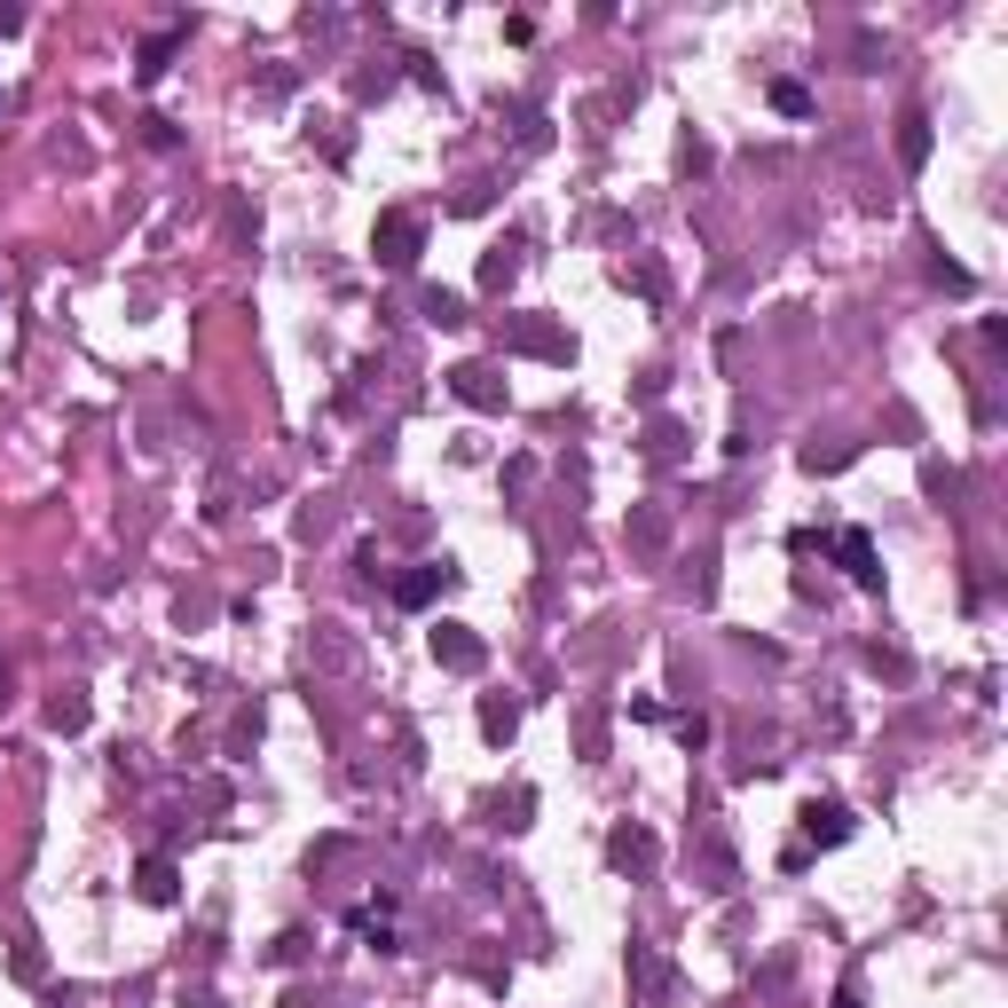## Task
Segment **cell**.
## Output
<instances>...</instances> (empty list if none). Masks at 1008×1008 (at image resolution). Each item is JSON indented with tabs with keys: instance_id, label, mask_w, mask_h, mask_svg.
<instances>
[{
	"instance_id": "6da1fadb",
	"label": "cell",
	"mask_w": 1008,
	"mask_h": 1008,
	"mask_svg": "<svg viewBox=\"0 0 1008 1008\" xmlns=\"http://www.w3.org/2000/svg\"><path fill=\"white\" fill-rule=\"evenodd\" d=\"M379 260H386V268H410V260H418V221H410V213H386V221H379Z\"/></svg>"
},
{
	"instance_id": "7a4b0ae2",
	"label": "cell",
	"mask_w": 1008,
	"mask_h": 1008,
	"mask_svg": "<svg viewBox=\"0 0 1008 1008\" xmlns=\"http://www.w3.org/2000/svg\"><path fill=\"white\" fill-rule=\"evenodd\" d=\"M433 654H442L450 669H481V638L457 630V623H442V630H433Z\"/></svg>"
},
{
	"instance_id": "3957f363",
	"label": "cell",
	"mask_w": 1008,
	"mask_h": 1008,
	"mask_svg": "<svg viewBox=\"0 0 1008 1008\" xmlns=\"http://www.w3.org/2000/svg\"><path fill=\"white\" fill-rule=\"evenodd\" d=\"M835 552H844V567H851L859 583H883V567H875V544H866L859 528H844V536H835Z\"/></svg>"
},
{
	"instance_id": "277c9868",
	"label": "cell",
	"mask_w": 1008,
	"mask_h": 1008,
	"mask_svg": "<svg viewBox=\"0 0 1008 1008\" xmlns=\"http://www.w3.org/2000/svg\"><path fill=\"white\" fill-rule=\"evenodd\" d=\"M803 820H812V835H820V844H844V835H851V812H844V803H812Z\"/></svg>"
},
{
	"instance_id": "5b68a950",
	"label": "cell",
	"mask_w": 1008,
	"mask_h": 1008,
	"mask_svg": "<svg viewBox=\"0 0 1008 1008\" xmlns=\"http://www.w3.org/2000/svg\"><path fill=\"white\" fill-rule=\"evenodd\" d=\"M457 394L489 410V402H496V371H489V362H465V371H457Z\"/></svg>"
},
{
	"instance_id": "8992f818",
	"label": "cell",
	"mask_w": 1008,
	"mask_h": 1008,
	"mask_svg": "<svg viewBox=\"0 0 1008 1008\" xmlns=\"http://www.w3.org/2000/svg\"><path fill=\"white\" fill-rule=\"evenodd\" d=\"M442 576H450V567H418V576H402V583H394V599H402V607H426Z\"/></svg>"
},
{
	"instance_id": "52a82bcc",
	"label": "cell",
	"mask_w": 1008,
	"mask_h": 1008,
	"mask_svg": "<svg viewBox=\"0 0 1008 1008\" xmlns=\"http://www.w3.org/2000/svg\"><path fill=\"white\" fill-rule=\"evenodd\" d=\"M143 898H150V906L174 898V866H165V859H150V866H143Z\"/></svg>"
},
{
	"instance_id": "ba28073f",
	"label": "cell",
	"mask_w": 1008,
	"mask_h": 1008,
	"mask_svg": "<svg viewBox=\"0 0 1008 1008\" xmlns=\"http://www.w3.org/2000/svg\"><path fill=\"white\" fill-rule=\"evenodd\" d=\"M898 143H906V165H922V158H930V126H922V119H906Z\"/></svg>"
},
{
	"instance_id": "9c48e42d",
	"label": "cell",
	"mask_w": 1008,
	"mask_h": 1008,
	"mask_svg": "<svg viewBox=\"0 0 1008 1008\" xmlns=\"http://www.w3.org/2000/svg\"><path fill=\"white\" fill-rule=\"evenodd\" d=\"M426 308H433V323H465V299L457 292H426Z\"/></svg>"
},
{
	"instance_id": "30bf717a",
	"label": "cell",
	"mask_w": 1008,
	"mask_h": 1008,
	"mask_svg": "<svg viewBox=\"0 0 1008 1008\" xmlns=\"http://www.w3.org/2000/svg\"><path fill=\"white\" fill-rule=\"evenodd\" d=\"M615 859H623V866H647L654 844H647V835H615Z\"/></svg>"
},
{
	"instance_id": "8fae6325",
	"label": "cell",
	"mask_w": 1008,
	"mask_h": 1008,
	"mask_svg": "<svg viewBox=\"0 0 1008 1008\" xmlns=\"http://www.w3.org/2000/svg\"><path fill=\"white\" fill-rule=\"evenodd\" d=\"M772 103H780V111H796V119H803V111H812V95H803L796 79H780V87H772Z\"/></svg>"
}]
</instances>
